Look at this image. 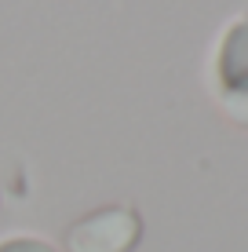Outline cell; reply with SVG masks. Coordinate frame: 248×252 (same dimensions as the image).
Instances as JSON below:
<instances>
[{
	"mask_svg": "<svg viewBox=\"0 0 248 252\" xmlns=\"http://www.w3.org/2000/svg\"><path fill=\"white\" fill-rule=\"evenodd\" d=\"M142 238V220L135 208L110 205L99 212L84 216L66 230V249L70 252H132Z\"/></svg>",
	"mask_w": 248,
	"mask_h": 252,
	"instance_id": "cell-1",
	"label": "cell"
},
{
	"mask_svg": "<svg viewBox=\"0 0 248 252\" xmlns=\"http://www.w3.org/2000/svg\"><path fill=\"white\" fill-rule=\"evenodd\" d=\"M216 77H219V95L248 92V19H237L226 30L216 59Z\"/></svg>",
	"mask_w": 248,
	"mask_h": 252,
	"instance_id": "cell-2",
	"label": "cell"
},
{
	"mask_svg": "<svg viewBox=\"0 0 248 252\" xmlns=\"http://www.w3.org/2000/svg\"><path fill=\"white\" fill-rule=\"evenodd\" d=\"M0 252H55V249L37 238H7V241H0Z\"/></svg>",
	"mask_w": 248,
	"mask_h": 252,
	"instance_id": "cell-3",
	"label": "cell"
},
{
	"mask_svg": "<svg viewBox=\"0 0 248 252\" xmlns=\"http://www.w3.org/2000/svg\"><path fill=\"white\" fill-rule=\"evenodd\" d=\"M223 110L237 121V125L248 128V92L245 95H223Z\"/></svg>",
	"mask_w": 248,
	"mask_h": 252,
	"instance_id": "cell-4",
	"label": "cell"
}]
</instances>
